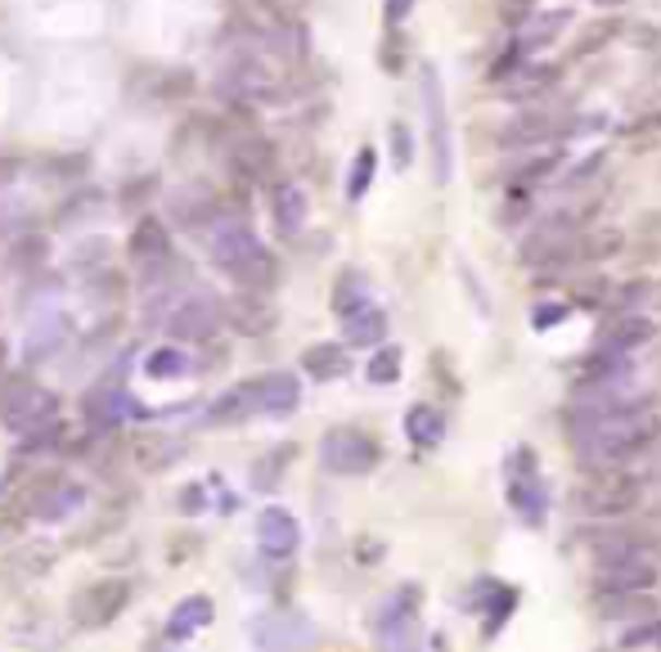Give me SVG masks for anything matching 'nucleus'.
Returning a JSON list of instances; mask_svg holds the SVG:
<instances>
[{"instance_id":"nucleus-39","label":"nucleus","mask_w":661,"mask_h":652,"mask_svg":"<svg viewBox=\"0 0 661 652\" xmlns=\"http://www.w3.org/2000/svg\"><path fill=\"white\" fill-rule=\"evenodd\" d=\"M370 383H378V387H387V383H396L400 378V347H383V351H374V360H370Z\"/></svg>"},{"instance_id":"nucleus-34","label":"nucleus","mask_w":661,"mask_h":652,"mask_svg":"<svg viewBox=\"0 0 661 652\" xmlns=\"http://www.w3.org/2000/svg\"><path fill=\"white\" fill-rule=\"evenodd\" d=\"M554 77H558V68H522L518 77H513V86H508V99H540L549 86H554Z\"/></svg>"},{"instance_id":"nucleus-51","label":"nucleus","mask_w":661,"mask_h":652,"mask_svg":"<svg viewBox=\"0 0 661 652\" xmlns=\"http://www.w3.org/2000/svg\"><path fill=\"white\" fill-rule=\"evenodd\" d=\"M410 5H414V0H387V23L400 27V23H406V14H410Z\"/></svg>"},{"instance_id":"nucleus-20","label":"nucleus","mask_w":661,"mask_h":652,"mask_svg":"<svg viewBox=\"0 0 661 652\" xmlns=\"http://www.w3.org/2000/svg\"><path fill=\"white\" fill-rule=\"evenodd\" d=\"M131 257L135 266H158L171 257V234L167 226L158 221V216H144V221L131 230Z\"/></svg>"},{"instance_id":"nucleus-5","label":"nucleus","mask_w":661,"mask_h":652,"mask_svg":"<svg viewBox=\"0 0 661 652\" xmlns=\"http://www.w3.org/2000/svg\"><path fill=\"white\" fill-rule=\"evenodd\" d=\"M320 459H324L328 473L360 478V473H370V468L378 463V442L370 437V432H360V427H334L320 442Z\"/></svg>"},{"instance_id":"nucleus-16","label":"nucleus","mask_w":661,"mask_h":652,"mask_svg":"<svg viewBox=\"0 0 661 652\" xmlns=\"http://www.w3.org/2000/svg\"><path fill=\"white\" fill-rule=\"evenodd\" d=\"M652 334H657V324H652L648 315H616L608 329L599 334L594 355H630L635 347L652 342Z\"/></svg>"},{"instance_id":"nucleus-10","label":"nucleus","mask_w":661,"mask_h":652,"mask_svg":"<svg viewBox=\"0 0 661 652\" xmlns=\"http://www.w3.org/2000/svg\"><path fill=\"white\" fill-rule=\"evenodd\" d=\"M419 77H423V113H428V140H432V171H436L441 185H446V180H450V131H446V99H441V77H436L432 63L419 68Z\"/></svg>"},{"instance_id":"nucleus-33","label":"nucleus","mask_w":661,"mask_h":652,"mask_svg":"<svg viewBox=\"0 0 661 652\" xmlns=\"http://www.w3.org/2000/svg\"><path fill=\"white\" fill-rule=\"evenodd\" d=\"M558 167H563V158L554 149H549V154H531V158L508 167V180H513V190H522V185H536V180H544L549 171H558Z\"/></svg>"},{"instance_id":"nucleus-45","label":"nucleus","mask_w":661,"mask_h":652,"mask_svg":"<svg viewBox=\"0 0 661 652\" xmlns=\"http://www.w3.org/2000/svg\"><path fill=\"white\" fill-rule=\"evenodd\" d=\"M41 262H46V243H41V239H19L14 266H19V270H32V266H41Z\"/></svg>"},{"instance_id":"nucleus-54","label":"nucleus","mask_w":661,"mask_h":652,"mask_svg":"<svg viewBox=\"0 0 661 652\" xmlns=\"http://www.w3.org/2000/svg\"><path fill=\"white\" fill-rule=\"evenodd\" d=\"M0 374H5V342H0Z\"/></svg>"},{"instance_id":"nucleus-36","label":"nucleus","mask_w":661,"mask_h":652,"mask_svg":"<svg viewBox=\"0 0 661 652\" xmlns=\"http://www.w3.org/2000/svg\"><path fill=\"white\" fill-rule=\"evenodd\" d=\"M185 370H190V355L180 347H158V351H149V360H144V374L149 378H180Z\"/></svg>"},{"instance_id":"nucleus-35","label":"nucleus","mask_w":661,"mask_h":652,"mask_svg":"<svg viewBox=\"0 0 661 652\" xmlns=\"http://www.w3.org/2000/svg\"><path fill=\"white\" fill-rule=\"evenodd\" d=\"M364 302H370V283H364V275L347 270V275L338 279V288H334V311H338V315H351V311H360Z\"/></svg>"},{"instance_id":"nucleus-52","label":"nucleus","mask_w":661,"mask_h":652,"mask_svg":"<svg viewBox=\"0 0 661 652\" xmlns=\"http://www.w3.org/2000/svg\"><path fill=\"white\" fill-rule=\"evenodd\" d=\"M180 504H185V509H199L203 495H199V491H185V495H180Z\"/></svg>"},{"instance_id":"nucleus-12","label":"nucleus","mask_w":661,"mask_h":652,"mask_svg":"<svg viewBox=\"0 0 661 652\" xmlns=\"http://www.w3.org/2000/svg\"><path fill=\"white\" fill-rule=\"evenodd\" d=\"M315 630L298 612H266V617L252 621V643L266 652H292V648H311Z\"/></svg>"},{"instance_id":"nucleus-6","label":"nucleus","mask_w":661,"mask_h":652,"mask_svg":"<svg viewBox=\"0 0 661 652\" xmlns=\"http://www.w3.org/2000/svg\"><path fill=\"white\" fill-rule=\"evenodd\" d=\"M127 603H131V585L127 581H95V585L72 594L68 617H72L77 630H104L113 617H122Z\"/></svg>"},{"instance_id":"nucleus-9","label":"nucleus","mask_w":661,"mask_h":652,"mask_svg":"<svg viewBox=\"0 0 661 652\" xmlns=\"http://www.w3.org/2000/svg\"><path fill=\"white\" fill-rule=\"evenodd\" d=\"M414 626H419V590L400 585L378 612V643H383V652H410L414 648Z\"/></svg>"},{"instance_id":"nucleus-1","label":"nucleus","mask_w":661,"mask_h":652,"mask_svg":"<svg viewBox=\"0 0 661 652\" xmlns=\"http://www.w3.org/2000/svg\"><path fill=\"white\" fill-rule=\"evenodd\" d=\"M572 432H576V455L585 468H621L661 437V414L635 401L626 410H612L599 419H576Z\"/></svg>"},{"instance_id":"nucleus-24","label":"nucleus","mask_w":661,"mask_h":652,"mask_svg":"<svg viewBox=\"0 0 661 652\" xmlns=\"http://www.w3.org/2000/svg\"><path fill=\"white\" fill-rule=\"evenodd\" d=\"M342 338L351 347H378L387 338V315L374 306V302H364L360 311L342 315Z\"/></svg>"},{"instance_id":"nucleus-44","label":"nucleus","mask_w":661,"mask_h":652,"mask_svg":"<svg viewBox=\"0 0 661 652\" xmlns=\"http://www.w3.org/2000/svg\"><path fill=\"white\" fill-rule=\"evenodd\" d=\"M491 594H495V612H486V635H500L504 621H508V612H513V590L491 585Z\"/></svg>"},{"instance_id":"nucleus-21","label":"nucleus","mask_w":661,"mask_h":652,"mask_svg":"<svg viewBox=\"0 0 661 652\" xmlns=\"http://www.w3.org/2000/svg\"><path fill=\"white\" fill-rule=\"evenodd\" d=\"M271 216H275V230H279V234H298V230L307 226V194H302V185H292V180L275 185V194H271Z\"/></svg>"},{"instance_id":"nucleus-49","label":"nucleus","mask_w":661,"mask_h":652,"mask_svg":"<svg viewBox=\"0 0 661 652\" xmlns=\"http://www.w3.org/2000/svg\"><path fill=\"white\" fill-rule=\"evenodd\" d=\"M572 315V306H563V302H554V306H540L536 311V329H554L558 319H567Z\"/></svg>"},{"instance_id":"nucleus-17","label":"nucleus","mask_w":661,"mask_h":652,"mask_svg":"<svg viewBox=\"0 0 661 652\" xmlns=\"http://www.w3.org/2000/svg\"><path fill=\"white\" fill-rule=\"evenodd\" d=\"M256 540H262V550L271 558H288L292 550H298V518H292L288 509H266V514H256Z\"/></svg>"},{"instance_id":"nucleus-28","label":"nucleus","mask_w":661,"mask_h":652,"mask_svg":"<svg viewBox=\"0 0 661 652\" xmlns=\"http://www.w3.org/2000/svg\"><path fill=\"white\" fill-rule=\"evenodd\" d=\"M203 626H212V603H207L203 594H194V599H185V603L171 607L167 639H190V635H199Z\"/></svg>"},{"instance_id":"nucleus-19","label":"nucleus","mask_w":661,"mask_h":652,"mask_svg":"<svg viewBox=\"0 0 661 652\" xmlns=\"http://www.w3.org/2000/svg\"><path fill=\"white\" fill-rule=\"evenodd\" d=\"M252 410H256V383H239V387H230V391L216 396V401L207 406V414H203V423H212V427H235V423H243Z\"/></svg>"},{"instance_id":"nucleus-41","label":"nucleus","mask_w":661,"mask_h":652,"mask_svg":"<svg viewBox=\"0 0 661 652\" xmlns=\"http://www.w3.org/2000/svg\"><path fill=\"white\" fill-rule=\"evenodd\" d=\"M235 324H239L243 334H262L266 324H271V315H266V306H262V302L239 298V302H235Z\"/></svg>"},{"instance_id":"nucleus-4","label":"nucleus","mask_w":661,"mask_h":652,"mask_svg":"<svg viewBox=\"0 0 661 652\" xmlns=\"http://www.w3.org/2000/svg\"><path fill=\"white\" fill-rule=\"evenodd\" d=\"M639 495H644L639 478L621 473V468H599L580 491V509L594 514V518H616V514H630L639 504Z\"/></svg>"},{"instance_id":"nucleus-55","label":"nucleus","mask_w":661,"mask_h":652,"mask_svg":"<svg viewBox=\"0 0 661 652\" xmlns=\"http://www.w3.org/2000/svg\"><path fill=\"white\" fill-rule=\"evenodd\" d=\"M599 5H626V0H599Z\"/></svg>"},{"instance_id":"nucleus-47","label":"nucleus","mask_w":661,"mask_h":652,"mask_svg":"<svg viewBox=\"0 0 661 652\" xmlns=\"http://www.w3.org/2000/svg\"><path fill=\"white\" fill-rule=\"evenodd\" d=\"M392 158H396V167H400V171L410 167V131L400 126V122L392 126Z\"/></svg>"},{"instance_id":"nucleus-2","label":"nucleus","mask_w":661,"mask_h":652,"mask_svg":"<svg viewBox=\"0 0 661 652\" xmlns=\"http://www.w3.org/2000/svg\"><path fill=\"white\" fill-rule=\"evenodd\" d=\"M212 262L243 288H271L275 283V257L256 243V234L243 221H216L212 226Z\"/></svg>"},{"instance_id":"nucleus-30","label":"nucleus","mask_w":661,"mask_h":652,"mask_svg":"<svg viewBox=\"0 0 661 652\" xmlns=\"http://www.w3.org/2000/svg\"><path fill=\"white\" fill-rule=\"evenodd\" d=\"M68 342V319L59 311L41 315V324H32V334H27V360H46L55 355L59 347Z\"/></svg>"},{"instance_id":"nucleus-40","label":"nucleus","mask_w":661,"mask_h":652,"mask_svg":"<svg viewBox=\"0 0 661 652\" xmlns=\"http://www.w3.org/2000/svg\"><path fill=\"white\" fill-rule=\"evenodd\" d=\"M50 563H55V550H50V545H27V550H19V554L10 558V567H14V571H23V576L46 571Z\"/></svg>"},{"instance_id":"nucleus-3","label":"nucleus","mask_w":661,"mask_h":652,"mask_svg":"<svg viewBox=\"0 0 661 652\" xmlns=\"http://www.w3.org/2000/svg\"><path fill=\"white\" fill-rule=\"evenodd\" d=\"M599 558V594H635L652 590L661 581V563L652 550H639L630 540H599L594 545Z\"/></svg>"},{"instance_id":"nucleus-18","label":"nucleus","mask_w":661,"mask_h":652,"mask_svg":"<svg viewBox=\"0 0 661 652\" xmlns=\"http://www.w3.org/2000/svg\"><path fill=\"white\" fill-rule=\"evenodd\" d=\"M230 167L248 180H266L275 171V149L262 135H235L230 140Z\"/></svg>"},{"instance_id":"nucleus-50","label":"nucleus","mask_w":661,"mask_h":652,"mask_svg":"<svg viewBox=\"0 0 661 652\" xmlns=\"http://www.w3.org/2000/svg\"><path fill=\"white\" fill-rule=\"evenodd\" d=\"M599 167H603V154H590V158H585V162H580V167L567 176V185H580V180H590Z\"/></svg>"},{"instance_id":"nucleus-7","label":"nucleus","mask_w":661,"mask_h":652,"mask_svg":"<svg viewBox=\"0 0 661 652\" xmlns=\"http://www.w3.org/2000/svg\"><path fill=\"white\" fill-rule=\"evenodd\" d=\"M572 135V118L563 108H522V113H513L500 131V144L504 149H536V144H549V140H563Z\"/></svg>"},{"instance_id":"nucleus-37","label":"nucleus","mask_w":661,"mask_h":652,"mask_svg":"<svg viewBox=\"0 0 661 652\" xmlns=\"http://www.w3.org/2000/svg\"><path fill=\"white\" fill-rule=\"evenodd\" d=\"M374 167H378V154L364 144V149L356 154V162H351V180H347V198L351 203L364 198V190H370V180H374Z\"/></svg>"},{"instance_id":"nucleus-11","label":"nucleus","mask_w":661,"mask_h":652,"mask_svg":"<svg viewBox=\"0 0 661 652\" xmlns=\"http://www.w3.org/2000/svg\"><path fill=\"white\" fill-rule=\"evenodd\" d=\"M508 504H513V509H518L531 527H540L544 514H549L544 482L536 478V455H531V450H518V455H513V463H508Z\"/></svg>"},{"instance_id":"nucleus-48","label":"nucleus","mask_w":661,"mask_h":652,"mask_svg":"<svg viewBox=\"0 0 661 652\" xmlns=\"http://www.w3.org/2000/svg\"><path fill=\"white\" fill-rule=\"evenodd\" d=\"M644 643H661V621H644L639 630L626 635V648H644Z\"/></svg>"},{"instance_id":"nucleus-8","label":"nucleus","mask_w":661,"mask_h":652,"mask_svg":"<svg viewBox=\"0 0 661 652\" xmlns=\"http://www.w3.org/2000/svg\"><path fill=\"white\" fill-rule=\"evenodd\" d=\"M0 419H5L10 432L27 437V432L59 419V396L46 391V387H32V383H14L5 391V401H0Z\"/></svg>"},{"instance_id":"nucleus-22","label":"nucleus","mask_w":661,"mask_h":652,"mask_svg":"<svg viewBox=\"0 0 661 652\" xmlns=\"http://www.w3.org/2000/svg\"><path fill=\"white\" fill-rule=\"evenodd\" d=\"M302 401V387L292 374H266L262 383H256V410L266 414H292Z\"/></svg>"},{"instance_id":"nucleus-29","label":"nucleus","mask_w":661,"mask_h":652,"mask_svg":"<svg viewBox=\"0 0 661 652\" xmlns=\"http://www.w3.org/2000/svg\"><path fill=\"white\" fill-rule=\"evenodd\" d=\"M608 306H616L621 315H648L661 306V283L657 279H635L626 288H616V293L608 298Z\"/></svg>"},{"instance_id":"nucleus-46","label":"nucleus","mask_w":661,"mask_h":652,"mask_svg":"<svg viewBox=\"0 0 661 652\" xmlns=\"http://www.w3.org/2000/svg\"><path fill=\"white\" fill-rule=\"evenodd\" d=\"M531 10H536V0H500V19H504V27H522V23L531 19Z\"/></svg>"},{"instance_id":"nucleus-53","label":"nucleus","mask_w":661,"mask_h":652,"mask_svg":"<svg viewBox=\"0 0 661 652\" xmlns=\"http://www.w3.org/2000/svg\"><path fill=\"white\" fill-rule=\"evenodd\" d=\"M14 171H19L14 162H0V185H10V180H14Z\"/></svg>"},{"instance_id":"nucleus-42","label":"nucleus","mask_w":661,"mask_h":652,"mask_svg":"<svg viewBox=\"0 0 661 652\" xmlns=\"http://www.w3.org/2000/svg\"><path fill=\"white\" fill-rule=\"evenodd\" d=\"M616 27H621L616 19H608V23H594L590 32H580V41H576V50H572V55H576V59H585V55L603 50V46L612 41V36H616Z\"/></svg>"},{"instance_id":"nucleus-32","label":"nucleus","mask_w":661,"mask_h":652,"mask_svg":"<svg viewBox=\"0 0 661 652\" xmlns=\"http://www.w3.org/2000/svg\"><path fill=\"white\" fill-rule=\"evenodd\" d=\"M616 252H621V230H590V234H576L572 262H608Z\"/></svg>"},{"instance_id":"nucleus-23","label":"nucleus","mask_w":661,"mask_h":652,"mask_svg":"<svg viewBox=\"0 0 661 652\" xmlns=\"http://www.w3.org/2000/svg\"><path fill=\"white\" fill-rule=\"evenodd\" d=\"M567 23H572V10H544V14L527 19V23H522V36H518V50H522V55H536V50H544V46H554Z\"/></svg>"},{"instance_id":"nucleus-43","label":"nucleus","mask_w":661,"mask_h":652,"mask_svg":"<svg viewBox=\"0 0 661 652\" xmlns=\"http://www.w3.org/2000/svg\"><path fill=\"white\" fill-rule=\"evenodd\" d=\"M288 459H292V450L284 446V450H275L271 459L256 463V468H252V482H256V491H271V486H275V478H279V468H284Z\"/></svg>"},{"instance_id":"nucleus-25","label":"nucleus","mask_w":661,"mask_h":652,"mask_svg":"<svg viewBox=\"0 0 661 652\" xmlns=\"http://www.w3.org/2000/svg\"><path fill=\"white\" fill-rule=\"evenodd\" d=\"M599 612H603L608 621H635V626H644V621L657 617V599H652L648 590H635V594H603Z\"/></svg>"},{"instance_id":"nucleus-26","label":"nucleus","mask_w":661,"mask_h":652,"mask_svg":"<svg viewBox=\"0 0 661 652\" xmlns=\"http://www.w3.org/2000/svg\"><path fill=\"white\" fill-rule=\"evenodd\" d=\"M302 370H307L311 378L328 383V378H342V374L351 370V355H347V347H338V342H315V347L302 351Z\"/></svg>"},{"instance_id":"nucleus-14","label":"nucleus","mask_w":661,"mask_h":652,"mask_svg":"<svg viewBox=\"0 0 661 652\" xmlns=\"http://www.w3.org/2000/svg\"><path fill=\"white\" fill-rule=\"evenodd\" d=\"M86 504V491L77 482H46L27 495V514L36 522H68Z\"/></svg>"},{"instance_id":"nucleus-38","label":"nucleus","mask_w":661,"mask_h":652,"mask_svg":"<svg viewBox=\"0 0 661 652\" xmlns=\"http://www.w3.org/2000/svg\"><path fill=\"white\" fill-rule=\"evenodd\" d=\"M185 455V446H180L176 437H149V442H140V463H149V468H167L171 459Z\"/></svg>"},{"instance_id":"nucleus-27","label":"nucleus","mask_w":661,"mask_h":652,"mask_svg":"<svg viewBox=\"0 0 661 652\" xmlns=\"http://www.w3.org/2000/svg\"><path fill=\"white\" fill-rule=\"evenodd\" d=\"M171 216H176V221H185L190 230H199V226H207L212 216H216V194L207 185L180 190V194H171Z\"/></svg>"},{"instance_id":"nucleus-31","label":"nucleus","mask_w":661,"mask_h":652,"mask_svg":"<svg viewBox=\"0 0 661 652\" xmlns=\"http://www.w3.org/2000/svg\"><path fill=\"white\" fill-rule=\"evenodd\" d=\"M406 437L419 446V450H432L441 446V437H446V419H441L436 406H414L406 414Z\"/></svg>"},{"instance_id":"nucleus-15","label":"nucleus","mask_w":661,"mask_h":652,"mask_svg":"<svg viewBox=\"0 0 661 652\" xmlns=\"http://www.w3.org/2000/svg\"><path fill=\"white\" fill-rule=\"evenodd\" d=\"M135 414H144V410L135 406V396L122 383H104V387H95L86 396V423L91 427H118V423H127Z\"/></svg>"},{"instance_id":"nucleus-13","label":"nucleus","mask_w":661,"mask_h":652,"mask_svg":"<svg viewBox=\"0 0 661 652\" xmlns=\"http://www.w3.org/2000/svg\"><path fill=\"white\" fill-rule=\"evenodd\" d=\"M220 329V306L212 298H185L167 315V334L180 342H212Z\"/></svg>"}]
</instances>
